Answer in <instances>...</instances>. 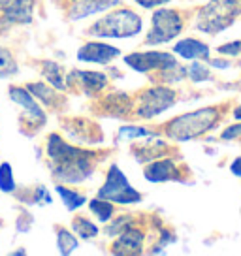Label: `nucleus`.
I'll use <instances>...</instances> for the list:
<instances>
[{
    "mask_svg": "<svg viewBox=\"0 0 241 256\" xmlns=\"http://www.w3.org/2000/svg\"><path fill=\"white\" fill-rule=\"evenodd\" d=\"M160 76L166 83H179V81H183L186 78V68L183 64L176 62L172 66H166L164 70H160Z\"/></svg>",
    "mask_w": 241,
    "mask_h": 256,
    "instance_id": "393cba45",
    "label": "nucleus"
},
{
    "mask_svg": "<svg viewBox=\"0 0 241 256\" xmlns=\"http://www.w3.org/2000/svg\"><path fill=\"white\" fill-rule=\"evenodd\" d=\"M174 53L188 60H209V46L196 38H183L174 46Z\"/></svg>",
    "mask_w": 241,
    "mask_h": 256,
    "instance_id": "2eb2a0df",
    "label": "nucleus"
},
{
    "mask_svg": "<svg viewBox=\"0 0 241 256\" xmlns=\"http://www.w3.org/2000/svg\"><path fill=\"white\" fill-rule=\"evenodd\" d=\"M186 76H188V80L194 81V83H202L204 80H209V78H211L208 66L204 62H198V60L186 68Z\"/></svg>",
    "mask_w": 241,
    "mask_h": 256,
    "instance_id": "a878e982",
    "label": "nucleus"
},
{
    "mask_svg": "<svg viewBox=\"0 0 241 256\" xmlns=\"http://www.w3.org/2000/svg\"><path fill=\"white\" fill-rule=\"evenodd\" d=\"M217 51H218V55L238 56L241 53V42H228V44H224V46H220Z\"/></svg>",
    "mask_w": 241,
    "mask_h": 256,
    "instance_id": "7c9ffc66",
    "label": "nucleus"
},
{
    "mask_svg": "<svg viewBox=\"0 0 241 256\" xmlns=\"http://www.w3.org/2000/svg\"><path fill=\"white\" fill-rule=\"evenodd\" d=\"M241 16V0H209L196 17V28L206 34H218Z\"/></svg>",
    "mask_w": 241,
    "mask_h": 256,
    "instance_id": "7ed1b4c3",
    "label": "nucleus"
},
{
    "mask_svg": "<svg viewBox=\"0 0 241 256\" xmlns=\"http://www.w3.org/2000/svg\"><path fill=\"white\" fill-rule=\"evenodd\" d=\"M211 66H215V68H228L230 66V62L228 60H218V58H215V60H208Z\"/></svg>",
    "mask_w": 241,
    "mask_h": 256,
    "instance_id": "c9c22d12",
    "label": "nucleus"
},
{
    "mask_svg": "<svg viewBox=\"0 0 241 256\" xmlns=\"http://www.w3.org/2000/svg\"><path fill=\"white\" fill-rule=\"evenodd\" d=\"M120 2L122 0H78L68 12V17L72 21H80V19H85L88 16L106 12V10L113 8V6H119Z\"/></svg>",
    "mask_w": 241,
    "mask_h": 256,
    "instance_id": "ddd939ff",
    "label": "nucleus"
},
{
    "mask_svg": "<svg viewBox=\"0 0 241 256\" xmlns=\"http://www.w3.org/2000/svg\"><path fill=\"white\" fill-rule=\"evenodd\" d=\"M120 55V49L113 48L104 42H88L78 51V60L92 64H110Z\"/></svg>",
    "mask_w": 241,
    "mask_h": 256,
    "instance_id": "9d476101",
    "label": "nucleus"
},
{
    "mask_svg": "<svg viewBox=\"0 0 241 256\" xmlns=\"http://www.w3.org/2000/svg\"><path fill=\"white\" fill-rule=\"evenodd\" d=\"M145 179L151 183H164V181H172L177 179V166L172 158H162L153 162L149 168L145 170Z\"/></svg>",
    "mask_w": 241,
    "mask_h": 256,
    "instance_id": "dca6fc26",
    "label": "nucleus"
},
{
    "mask_svg": "<svg viewBox=\"0 0 241 256\" xmlns=\"http://www.w3.org/2000/svg\"><path fill=\"white\" fill-rule=\"evenodd\" d=\"M134 2H138L142 8H158V6H164V4H168L170 0H134Z\"/></svg>",
    "mask_w": 241,
    "mask_h": 256,
    "instance_id": "473e14b6",
    "label": "nucleus"
},
{
    "mask_svg": "<svg viewBox=\"0 0 241 256\" xmlns=\"http://www.w3.org/2000/svg\"><path fill=\"white\" fill-rule=\"evenodd\" d=\"M72 232L78 234V238H81V240H92L98 236V226L94 222H90L88 218L76 216L72 220Z\"/></svg>",
    "mask_w": 241,
    "mask_h": 256,
    "instance_id": "aec40b11",
    "label": "nucleus"
},
{
    "mask_svg": "<svg viewBox=\"0 0 241 256\" xmlns=\"http://www.w3.org/2000/svg\"><path fill=\"white\" fill-rule=\"evenodd\" d=\"M176 104V92L168 87H153L145 90L140 98L138 115L144 119H153Z\"/></svg>",
    "mask_w": 241,
    "mask_h": 256,
    "instance_id": "0eeeda50",
    "label": "nucleus"
},
{
    "mask_svg": "<svg viewBox=\"0 0 241 256\" xmlns=\"http://www.w3.org/2000/svg\"><path fill=\"white\" fill-rule=\"evenodd\" d=\"M28 204H42V206H48V204H51V196H49V192L46 186H36L32 192V198H30V202Z\"/></svg>",
    "mask_w": 241,
    "mask_h": 256,
    "instance_id": "c85d7f7f",
    "label": "nucleus"
},
{
    "mask_svg": "<svg viewBox=\"0 0 241 256\" xmlns=\"http://www.w3.org/2000/svg\"><path fill=\"white\" fill-rule=\"evenodd\" d=\"M234 119L241 120V106H240V108H236V110H234Z\"/></svg>",
    "mask_w": 241,
    "mask_h": 256,
    "instance_id": "e433bc0d",
    "label": "nucleus"
},
{
    "mask_svg": "<svg viewBox=\"0 0 241 256\" xmlns=\"http://www.w3.org/2000/svg\"><path fill=\"white\" fill-rule=\"evenodd\" d=\"M88 209L90 213H94L100 222H110L113 218L115 208H113L112 202L104 200V198H94V200L88 202Z\"/></svg>",
    "mask_w": 241,
    "mask_h": 256,
    "instance_id": "6ab92c4d",
    "label": "nucleus"
},
{
    "mask_svg": "<svg viewBox=\"0 0 241 256\" xmlns=\"http://www.w3.org/2000/svg\"><path fill=\"white\" fill-rule=\"evenodd\" d=\"M230 172H232L236 177H240V179H241V156H238V158L230 164Z\"/></svg>",
    "mask_w": 241,
    "mask_h": 256,
    "instance_id": "f704fd0d",
    "label": "nucleus"
},
{
    "mask_svg": "<svg viewBox=\"0 0 241 256\" xmlns=\"http://www.w3.org/2000/svg\"><path fill=\"white\" fill-rule=\"evenodd\" d=\"M0 226H2V220H0Z\"/></svg>",
    "mask_w": 241,
    "mask_h": 256,
    "instance_id": "58836bf2",
    "label": "nucleus"
},
{
    "mask_svg": "<svg viewBox=\"0 0 241 256\" xmlns=\"http://www.w3.org/2000/svg\"><path fill=\"white\" fill-rule=\"evenodd\" d=\"M151 136H153V132H149L144 126H120L119 130V138H128V140H134V138H151Z\"/></svg>",
    "mask_w": 241,
    "mask_h": 256,
    "instance_id": "cd10ccee",
    "label": "nucleus"
},
{
    "mask_svg": "<svg viewBox=\"0 0 241 256\" xmlns=\"http://www.w3.org/2000/svg\"><path fill=\"white\" fill-rule=\"evenodd\" d=\"M241 138V124H232V126H228L226 130H222V134H220V140H238Z\"/></svg>",
    "mask_w": 241,
    "mask_h": 256,
    "instance_id": "2f4dec72",
    "label": "nucleus"
},
{
    "mask_svg": "<svg viewBox=\"0 0 241 256\" xmlns=\"http://www.w3.org/2000/svg\"><path fill=\"white\" fill-rule=\"evenodd\" d=\"M183 30V17L177 10L158 8L153 14L151 28L147 32V46H162L177 38Z\"/></svg>",
    "mask_w": 241,
    "mask_h": 256,
    "instance_id": "39448f33",
    "label": "nucleus"
},
{
    "mask_svg": "<svg viewBox=\"0 0 241 256\" xmlns=\"http://www.w3.org/2000/svg\"><path fill=\"white\" fill-rule=\"evenodd\" d=\"M142 247H144V232L128 226L124 232H120L117 236V241L113 243L112 252H115V254H140Z\"/></svg>",
    "mask_w": 241,
    "mask_h": 256,
    "instance_id": "f8f14e48",
    "label": "nucleus"
},
{
    "mask_svg": "<svg viewBox=\"0 0 241 256\" xmlns=\"http://www.w3.org/2000/svg\"><path fill=\"white\" fill-rule=\"evenodd\" d=\"M218 120H220V112L217 108H202V110L183 113L176 119H172L166 124L164 132L172 142L185 144V142H192L196 138L204 136L211 128H215Z\"/></svg>",
    "mask_w": 241,
    "mask_h": 256,
    "instance_id": "f257e3e1",
    "label": "nucleus"
},
{
    "mask_svg": "<svg viewBox=\"0 0 241 256\" xmlns=\"http://www.w3.org/2000/svg\"><path fill=\"white\" fill-rule=\"evenodd\" d=\"M124 62L128 68L136 70V72L147 74L151 70H164L166 66L176 64V56L174 53H166V51H144V53H130L124 56Z\"/></svg>",
    "mask_w": 241,
    "mask_h": 256,
    "instance_id": "6e6552de",
    "label": "nucleus"
},
{
    "mask_svg": "<svg viewBox=\"0 0 241 256\" xmlns=\"http://www.w3.org/2000/svg\"><path fill=\"white\" fill-rule=\"evenodd\" d=\"M55 190L60 196V200H62L64 208L68 211H76V209L83 208L87 204V196L85 194H80V192L72 190V188H66L64 184H56Z\"/></svg>",
    "mask_w": 241,
    "mask_h": 256,
    "instance_id": "a211bd4d",
    "label": "nucleus"
},
{
    "mask_svg": "<svg viewBox=\"0 0 241 256\" xmlns=\"http://www.w3.org/2000/svg\"><path fill=\"white\" fill-rule=\"evenodd\" d=\"M36 0H12L4 8V19L12 24H28L34 17Z\"/></svg>",
    "mask_w": 241,
    "mask_h": 256,
    "instance_id": "4468645a",
    "label": "nucleus"
},
{
    "mask_svg": "<svg viewBox=\"0 0 241 256\" xmlns=\"http://www.w3.org/2000/svg\"><path fill=\"white\" fill-rule=\"evenodd\" d=\"M96 198H104L108 202H115L120 206H128V204H138L142 202V192H138L126 176L122 174V170L117 164H112L108 170L104 184L100 186Z\"/></svg>",
    "mask_w": 241,
    "mask_h": 256,
    "instance_id": "20e7f679",
    "label": "nucleus"
},
{
    "mask_svg": "<svg viewBox=\"0 0 241 256\" xmlns=\"http://www.w3.org/2000/svg\"><path fill=\"white\" fill-rule=\"evenodd\" d=\"M10 2H12V0H0V10H4V8H6V6H8Z\"/></svg>",
    "mask_w": 241,
    "mask_h": 256,
    "instance_id": "4c0bfd02",
    "label": "nucleus"
},
{
    "mask_svg": "<svg viewBox=\"0 0 241 256\" xmlns=\"http://www.w3.org/2000/svg\"><path fill=\"white\" fill-rule=\"evenodd\" d=\"M94 172V154L92 152H85L76 158L64 160L58 164H51V176L56 181H64V183H83Z\"/></svg>",
    "mask_w": 241,
    "mask_h": 256,
    "instance_id": "423d86ee",
    "label": "nucleus"
},
{
    "mask_svg": "<svg viewBox=\"0 0 241 256\" xmlns=\"http://www.w3.org/2000/svg\"><path fill=\"white\" fill-rule=\"evenodd\" d=\"M44 68H42V74L44 78L48 80V83L53 88H58V90H66L68 85H66V76H64V68L60 64L53 62V60H44Z\"/></svg>",
    "mask_w": 241,
    "mask_h": 256,
    "instance_id": "f3484780",
    "label": "nucleus"
},
{
    "mask_svg": "<svg viewBox=\"0 0 241 256\" xmlns=\"http://www.w3.org/2000/svg\"><path fill=\"white\" fill-rule=\"evenodd\" d=\"M160 236H162V240L158 241V245H156V247H166L168 243H174V241L177 240L176 236H174V234H170L168 230H162Z\"/></svg>",
    "mask_w": 241,
    "mask_h": 256,
    "instance_id": "72a5a7b5",
    "label": "nucleus"
},
{
    "mask_svg": "<svg viewBox=\"0 0 241 256\" xmlns=\"http://www.w3.org/2000/svg\"><path fill=\"white\" fill-rule=\"evenodd\" d=\"M142 17L128 8L110 12L100 21L90 24L88 34L96 38H134L142 32Z\"/></svg>",
    "mask_w": 241,
    "mask_h": 256,
    "instance_id": "f03ea898",
    "label": "nucleus"
},
{
    "mask_svg": "<svg viewBox=\"0 0 241 256\" xmlns=\"http://www.w3.org/2000/svg\"><path fill=\"white\" fill-rule=\"evenodd\" d=\"M26 88H28V92H30L34 98H40L42 102H46V104H49V106L55 104L56 94L51 85H44V83H28Z\"/></svg>",
    "mask_w": 241,
    "mask_h": 256,
    "instance_id": "5701e85b",
    "label": "nucleus"
},
{
    "mask_svg": "<svg viewBox=\"0 0 241 256\" xmlns=\"http://www.w3.org/2000/svg\"><path fill=\"white\" fill-rule=\"evenodd\" d=\"M32 222H34L32 215H30V213H26V211H23L21 215L17 216V222H16L17 232H19V234H26L28 230H30V228H32Z\"/></svg>",
    "mask_w": 241,
    "mask_h": 256,
    "instance_id": "c756f323",
    "label": "nucleus"
},
{
    "mask_svg": "<svg viewBox=\"0 0 241 256\" xmlns=\"http://www.w3.org/2000/svg\"><path fill=\"white\" fill-rule=\"evenodd\" d=\"M66 85L78 87L87 96H92L94 92H100L108 85V78L100 72H88V70H72L66 78Z\"/></svg>",
    "mask_w": 241,
    "mask_h": 256,
    "instance_id": "1a4fd4ad",
    "label": "nucleus"
},
{
    "mask_svg": "<svg viewBox=\"0 0 241 256\" xmlns=\"http://www.w3.org/2000/svg\"><path fill=\"white\" fill-rule=\"evenodd\" d=\"M130 224H132V216L130 215H120V216H115L113 218V222H110L106 226V234L113 238V236H119L120 232H124L126 228H128Z\"/></svg>",
    "mask_w": 241,
    "mask_h": 256,
    "instance_id": "bb28decb",
    "label": "nucleus"
},
{
    "mask_svg": "<svg viewBox=\"0 0 241 256\" xmlns=\"http://www.w3.org/2000/svg\"><path fill=\"white\" fill-rule=\"evenodd\" d=\"M16 177L12 172V164L10 162H2L0 164V190L2 192H16Z\"/></svg>",
    "mask_w": 241,
    "mask_h": 256,
    "instance_id": "b1692460",
    "label": "nucleus"
},
{
    "mask_svg": "<svg viewBox=\"0 0 241 256\" xmlns=\"http://www.w3.org/2000/svg\"><path fill=\"white\" fill-rule=\"evenodd\" d=\"M56 247L60 254H72L78 248V238L72 232H68L66 228H56Z\"/></svg>",
    "mask_w": 241,
    "mask_h": 256,
    "instance_id": "412c9836",
    "label": "nucleus"
},
{
    "mask_svg": "<svg viewBox=\"0 0 241 256\" xmlns=\"http://www.w3.org/2000/svg\"><path fill=\"white\" fill-rule=\"evenodd\" d=\"M8 94L16 104H19L23 108L30 119H34L38 124H44V122H46V113H44V110L40 108V104L36 102V98L28 92L26 87H16V85H12V87L8 88Z\"/></svg>",
    "mask_w": 241,
    "mask_h": 256,
    "instance_id": "9b49d317",
    "label": "nucleus"
},
{
    "mask_svg": "<svg viewBox=\"0 0 241 256\" xmlns=\"http://www.w3.org/2000/svg\"><path fill=\"white\" fill-rule=\"evenodd\" d=\"M17 72H19V68H17L16 58L10 53V49L0 48V80L14 78Z\"/></svg>",
    "mask_w": 241,
    "mask_h": 256,
    "instance_id": "4be33fe9",
    "label": "nucleus"
}]
</instances>
